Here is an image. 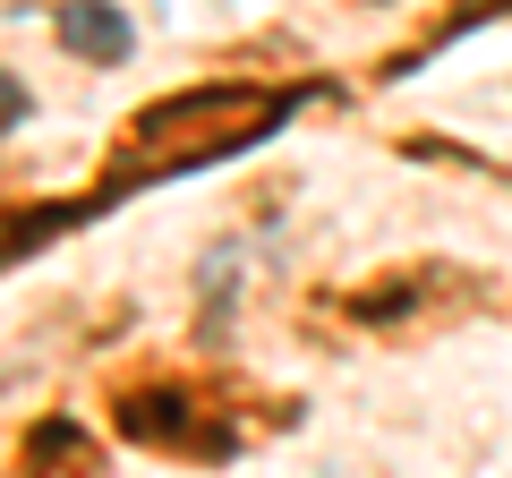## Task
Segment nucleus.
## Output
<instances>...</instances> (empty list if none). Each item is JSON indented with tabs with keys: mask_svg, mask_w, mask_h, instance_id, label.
<instances>
[{
	"mask_svg": "<svg viewBox=\"0 0 512 478\" xmlns=\"http://www.w3.org/2000/svg\"><path fill=\"white\" fill-rule=\"evenodd\" d=\"M60 43L86 60H120L128 52V18L111 0H60Z\"/></svg>",
	"mask_w": 512,
	"mask_h": 478,
	"instance_id": "obj_1",
	"label": "nucleus"
}]
</instances>
